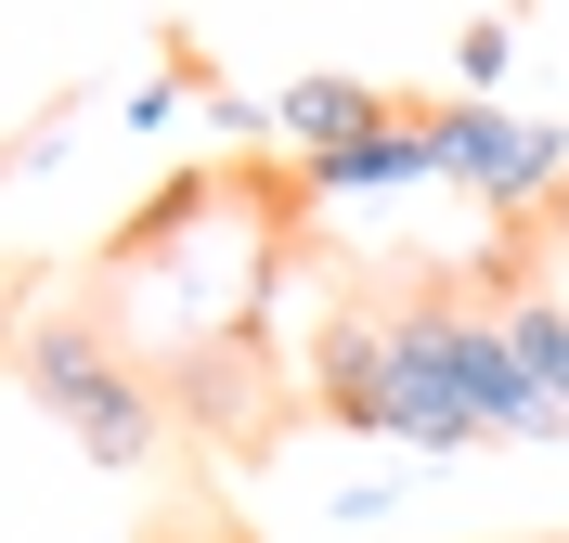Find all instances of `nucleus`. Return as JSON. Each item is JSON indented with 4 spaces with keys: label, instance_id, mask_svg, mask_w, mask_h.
<instances>
[{
    "label": "nucleus",
    "instance_id": "f03ea898",
    "mask_svg": "<svg viewBox=\"0 0 569 543\" xmlns=\"http://www.w3.org/2000/svg\"><path fill=\"white\" fill-rule=\"evenodd\" d=\"M27 401L91 453V466H142V453H156V375H142L104 324H27Z\"/></svg>",
    "mask_w": 569,
    "mask_h": 543
},
{
    "label": "nucleus",
    "instance_id": "f257e3e1",
    "mask_svg": "<svg viewBox=\"0 0 569 543\" xmlns=\"http://www.w3.org/2000/svg\"><path fill=\"white\" fill-rule=\"evenodd\" d=\"M311 389H323V414L362 428V440L466 453V440H479V401H466V375H453V285L389 298V311H350V324L323 336Z\"/></svg>",
    "mask_w": 569,
    "mask_h": 543
},
{
    "label": "nucleus",
    "instance_id": "39448f33",
    "mask_svg": "<svg viewBox=\"0 0 569 543\" xmlns=\"http://www.w3.org/2000/svg\"><path fill=\"white\" fill-rule=\"evenodd\" d=\"M415 181H440V155H427V104H401V117H376L362 143L311 155L298 194H311V208H350V194H415Z\"/></svg>",
    "mask_w": 569,
    "mask_h": 543
},
{
    "label": "nucleus",
    "instance_id": "0eeeda50",
    "mask_svg": "<svg viewBox=\"0 0 569 543\" xmlns=\"http://www.w3.org/2000/svg\"><path fill=\"white\" fill-rule=\"evenodd\" d=\"M505 66H518V13H466L453 27V104H492Z\"/></svg>",
    "mask_w": 569,
    "mask_h": 543
},
{
    "label": "nucleus",
    "instance_id": "423d86ee",
    "mask_svg": "<svg viewBox=\"0 0 569 543\" xmlns=\"http://www.w3.org/2000/svg\"><path fill=\"white\" fill-rule=\"evenodd\" d=\"M376 117H401V104H389V91H362V78H284V91H272V130L298 143V169L337 155V143H362Z\"/></svg>",
    "mask_w": 569,
    "mask_h": 543
},
{
    "label": "nucleus",
    "instance_id": "7ed1b4c3",
    "mask_svg": "<svg viewBox=\"0 0 569 543\" xmlns=\"http://www.w3.org/2000/svg\"><path fill=\"white\" fill-rule=\"evenodd\" d=\"M427 155H440V181H466L505 233H518V220H543V208L569 194V130L505 117V104H427Z\"/></svg>",
    "mask_w": 569,
    "mask_h": 543
},
{
    "label": "nucleus",
    "instance_id": "6e6552de",
    "mask_svg": "<svg viewBox=\"0 0 569 543\" xmlns=\"http://www.w3.org/2000/svg\"><path fill=\"white\" fill-rule=\"evenodd\" d=\"M543 233H557V259H569V194H557V208H543Z\"/></svg>",
    "mask_w": 569,
    "mask_h": 543
},
{
    "label": "nucleus",
    "instance_id": "20e7f679",
    "mask_svg": "<svg viewBox=\"0 0 569 543\" xmlns=\"http://www.w3.org/2000/svg\"><path fill=\"white\" fill-rule=\"evenodd\" d=\"M466 285L505 311V350H518V375H531V414H543V440H569V285H543L518 247H492Z\"/></svg>",
    "mask_w": 569,
    "mask_h": 543
}]
</instances>
